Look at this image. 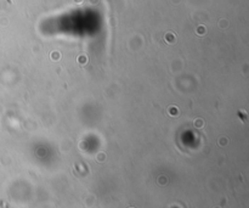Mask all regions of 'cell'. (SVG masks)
I'll return each instance as SVG.
<instances>
[{
	"label": "cell",
	"instance_id": "cell-3",
	"mask_svg": "<svg viewBox=\"0 0 249 208\" xmlns=\"http://www.w3.org/2000/svg\"><path fill=\"white\" fill-rule=\"evenodd\" d=\"M197 33H198V34H204V33H205V28H204L203 26L198 27V29H197Z\"/></svg>",
	"mask_w": 249,
	"mask_h": 208
},
{
	"label": "cell",
	"instance_id": "cell-4",
	"mask_svg": "<svg viewBox=\"0 0 249 208\" xmlns=\"http://www.w3.org/2000/svg\"><path fill=\"white\" fill-rule=\"evenodd\" d=\"M51 59L52 60H59L60 59V54L59 52H52L51 54Z\"/></svg>",
	"mask_w": 249,
	"mask_h": 208
},
{
	"label": "cell",
	"instance_id": "cell-1",
	"mask_svg": "<svg viewBox=\"0 0 249 208\" xmlns=\"http://www.w3.org/2000/svg\"><path fill=\"white\" fill-rule=\"evenodd\" d=\"M165 40H167L168 43H174V41H175V35H174L173 33H167V34H165Z\"/></svg>",
	"mask_w": 249,
	"mask_h": 208
},
{
	"label": "cell",
	"instance_id": "cell-2",
	"mask_svg": "<svg viewBox=\"0 0 249 208\" xmlns=\"http://www.w3.org/2000/svg\"><path fill=\"white\" fill-rule=\"evenodd\" d=\"M194 127H196V128H202V127H203V121H202V119L194 121Z\"/></svg>",
	"mask_w": 249,
	"mask_h": 208
},
{
	"label": "cell",
	"instance_id": "cell-5",
	"mask_svg": "<svg viewBox=\"0 0 249 208\" xmlns=\"http://www.w3.org/2000/svg\"><path fill=\"white\" fill-rule=\"evenodd\" d=\"M86 60H88V59H86V56H80V57H79V62H80V63H83V62L85 63V62H86Z\"/></svg>",
	"mask_w": 249,
	"mask_h": 208
}]
</instances>
